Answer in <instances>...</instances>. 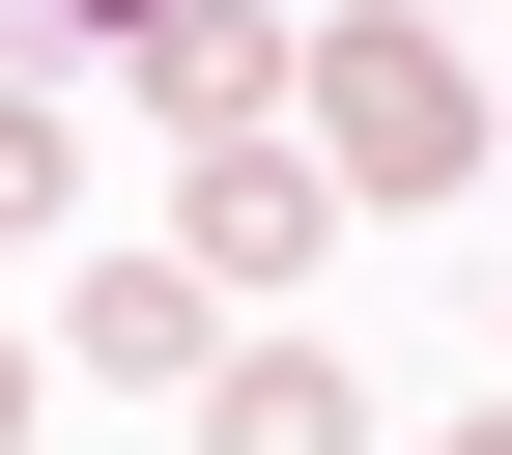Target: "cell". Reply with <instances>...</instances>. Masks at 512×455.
<instances>
[{"mask_svg": "<svg viewBox=\"0 0 512 455\" xmlns=\"http://www.w3.org/2000/svg\"><path fill=\"white\" fill-rule=\"evenodd\" d=\"M456 455H512V427H456Z\"/></svg>", "mask_w": 512, "mask_h": 455, "instance_id": "obj_9", "label": "cell"}, {"mask_svg": "<svg viewBox=\"0 0 512 455\" xmlns=\"http://www.w3.org/2000/svg\"><path fill=\"white\" fill-rule=\"evenodd\" d=\"M228 455H370V399H342L313 342H256V370H228Z\"/></svg>", "mask_w": 512, "mask_h": 455, "instance_id": "obj_5", "label": "cell"}, {"mask_svg": "<svg viewBox=\"0 0 512 455\" xmlns=\"http://www.w3.org/2000/svg\"><path fill=\"white\" fill-rule=\"evenodd\" d=\"M285 114H313V171H342V200H456V171H484L456 29H399V0H342V29L285 57Z\"/></svg>", "mask_w": 512, "mask_h": 455, "instance_id": "obj_1", "label": "cell"}, {"mask_svg": "<svg viewBox=\"0 0 512 455\" xmlns=\"http://www.w3.org/2000/svg\"><path fill=\"white\" fill-rule=\"evenodd\" d=\"M0 427H29V342H0Z\"/></svg>", "mask_w": 512, "mask_h": 455, "instance_id": "obj_7", "label": "cell"}, {"mask_svg": "<svg viewBox=\"0 0 512 455\" xmlns=\"http://www.w3.org/2000/svg\"><path fill=\"white\" fill-rule=\"evenodd\" d=\"M57 342L143 399V370H228V285H200V256H86V285H57Z\"/></svg>", "mask_w": 512, "mask_h": 455, "instance_id": "obj_3", "label": "cell"}, {"mask_svg": "<svg viewBox=\"0 0 512 455\" xmlns=\"http://www.w3.org/2000/svg\"><path fill=\"white\" fill-rule=\"evenodd\" d=\"M86 29H143V0H86Z\"/></svg>", "mask_w": 512, "mask_h": 455, "instance_id": "obj_8", "label": "cell"}, {"mask_svg": "<svg viewBox=\"0 0 512 455\" xmlns=\"http://www.w3.org/2000/svg\"><path fill=\"white\" fill-rule=\"evenodd\" d=\"M342 256V171L313 143H200V285H313Z\"/></svg>", "mask_w": 512, "mask_h": 455, "instance_id": "obj_2", "label": "cell"}, {"mask_svg": "<svg viewBox=\"0 0 512 455\" xmlns=\"http://www.w3.org/2000/svg\"><path fill=\"white\" fill-rule=\"evenodd\" d=\"M86 200V143H57V114H0V228H57Z\"/></svg>", "mask_w": 512, "mask_h": 455, "instance_id": "obj_6", "label": "cell"}, {"mask_svg": "<svg viewBox=\"0 0 512 455\" xmlns=\"http://www.w3.org/2000/svg\"><path fill=\"white\" fill-rule=\"evenodd\" d=\"M114 57H143V114H200V143H256V114H285V57H256L228 0H143Z\"/></svg>", "mask_w": 512, "mask_h": 455, "instance_id": "obj_4", "label": "cell"}]
</instances>
